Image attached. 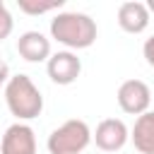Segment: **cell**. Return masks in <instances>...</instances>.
I'll return each instance as SVG.
<instances>
[{"label": "cell", "instance_id": "obj_6", "mask_svg": "<svg viewBox=\"0 0 154 154\" xmlns=\"http://www.w3.org/2000/svg\"><path fill=\"white\" fill-rule=\"evenodd\" d=\"M91 140L96 142V147L101 152H118L128 144L130 130L120 118H103L96 125V130L91 132Z\"/></svg>", "mask_w": 154, "mask_h": 154}, {"label": "cell", "instance_id": "obj_3", "mask_svg": "<svg viewBox=\"0 0 154 154\" xmlns=\"http://www.w3.org/2000/svg\"><path fill=\"white\" fill-rule=\"evenodd\" d=\"M91 142V130L84 120L70 118L60 128H55L48 135V152L51 154H82Z\"/></svg>", "mask_w": 154, "mask_h": 154}, {"label": "cell", "instance_id": "obj_2", "mask_svg": "<svg viewBox=\"0 0 154 154\" xmlns=\"http://www.w3.org/2000/svg\"><path fill=\"white\" fill-rule=\"evenodd\" d=\"M5 103L10 113L17 118V123L34 120L43 111V96L41 89L34 84L29 75H12L5 84Z\"/></svg>", "mask_w": 154, "mask_h": 154}, {"label": "cell", "instance_id": "obj_5", "mask_svg": "<svg viewBox=\"0 0 154 154\" xmlns=\"http://www.w3.org/2000/svg\"><path fill=\"white\" fill-rule=\"evenodd\" d=\"M46 72H48L51 82H55L60 87H67V84L77 82V77L82 72V60L72 51L51 53V58L46 60Z\"/></svg>", "mask_w": 154, "mask_h": 154}, {"label": "cell", "instance_id": "obj_14", "mask_svg": "<svg viewBox=\"0 0 154 154\" xmlns=\"http://www.w3.org/2000/svg\"><path fill=\"white\" fill-rule=\"evenodd\" d=\"M10 77H12V75H10V65H7V63L0 58V87H5Z\"/></svg>", "mask_w": 154, "mask_h": 154}, {"label": "cell", "instance_id": "obj_10", "mask_svg": "<svg viewBox=\"0 0 154 154\" xmlns=\"http://www.w3.org/2000/svg\"><path fill=\"white\" fill-rule=\"evenodd\" d=\"M130 140L140 154H154V111L137 116L130 130Z\"/></svg>", "mask_w": 154, "mask_h": 154}, {"label": "cell", "instance_id": "obj_13", "mask_svg": "<svg viewBox=\"0 0 154 154\" xmlns=\"http://www.w3.org/2000/svg\"><path fill=\"white\" fill-rule=\"evenodd\" d=\"M142 53H144V60H147V65H149V67H154V36H149V38L144 41V46H142Z\"/></svg>", "mask_w": 154, "mask_h": 154}, {"label": "cell", "instance_id": "obj_9", "mask_svg": "<svg viewBox=\"0 0 154 154\" xmlns=\"http://www.w3.org/2000/svg\"><path fill=\"white\" fill-rule=\"evenodd\" d=\"M17 53L26 63H43L51 58V38H46L41 31H24L17 38Z\"/></svg>", "mask_w": 154, "mask_h": 154}, {"label": "cell", "instance_id": "obj_7", "mask_svg": "<svg viewBox=\"0 0 154 154\" xmlns=\"http://www.w3.org/2000/svg\"><path fill=\"white\" fill-rule=\"evenodd\" d=\"M0 154H36V135L31 125L12 123L0 140Z\"/></svg>", "mask_w": 154, "mask_h": 154}, {"label": "cell", "instance_id": "obj_4", "mask_svg": "<svg viewBox=\"0 0 154 154\" xmlns=\"http://www.w3.org/2000/svg\"><path fill=\"white\" fill-rule=\"evenodd\" d=\"M118 106L130 113V116H142L149 111V103H152V91L147 87V82L142 79H125L120 87H118Z\"/></svg>", "mask_w": 154, "mask_h": 154}, {"label": "cell", "instance_id": "obj_11", "mask_svg": "<svg viewBox=\"0 0 154 154\" xmlns=\"http://www.w3.org/2000/svg\"><path fill=\"white\" fill-rule=\"evenodd\" d=\"M17 5L26 14H46V12L60 10L63 7V0H46V2H38V0H17Z\"/></svg>", "mask_w": 154, "mask_h": 154}, {"label": "cell", "instance_id": "obj_8", "mask_svg": "<svg viewBox=\"0 0 154 154\" xmlns=\"http://www.w3.org/2000/svg\"><path fill=\"white\" fill-rule=\"evenodd\" d=\"M118 26L128 34H142L149 26V7L137 0L123 2L118 7Z\"/></svg>", "mask_w": 154, "mask_h": 154}, {"label": "cell", "instance_id": "obj_1", "mask_svg": "<svg viewBox=\"0 0 154 154\" xmlns=\"http://www.w3.org/2000/svg\"><path fill=\"white\" fill-rule=\"evenodd\" d=\"M96 22L84 12H58L51 19V38L70 51L89 48L96 41Z\"/></svg>", "mask_w": 154, "mask_h": 154}, {"label": "cell", "instance_id": "obj_15", "mask_svg": "<svg viewBox=\"0 0 154 154\" xmlns=\"http://www.w3.org/2000/svg\"><path fill=\"white\" fill-rule=\"evenodd\" d=\"M147 7H149V12H154V0H149V5H147Z\"/></svg>", "mask_w": 154, "mask_h": 154}, {"label": "cell", "instance_id": "obj_12", "mask_svg": "<svg viewBox=\"0 0 154 154\" xmlns=\"http://www.w3.org/2000/svg\"><path fill=\"white\" fill-rule=\"evenodd\" d=\"M12 29H14V19H12L10 10L5 7V2L0 0V41H5L12 34Z\"/></svg>", "mask_w": 154, "mask_h": 154}]
</instances>
